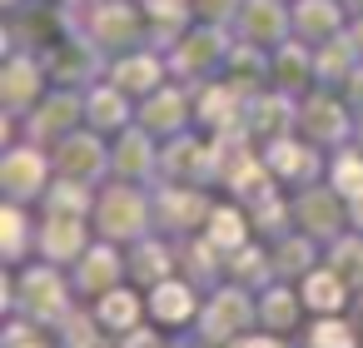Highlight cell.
Instances as JSON below:
<instances>
[{
	"mask_svg": "<svg viewBox=\"0 0 363 348\" xmlns=\"http://www.w3.org/2000/svg\"><path fill=\"white\" fill-rule=\"evenodd\" d=\"M348 30V11L343 0H294V35L308 45H323L333 35Z\"/></svg>",
	"mask_w": 363,
	"mask_h": 348,
	"instance_id": "27",
	"label": "cell"
},
{
	"mask_svg": "<svg viewBox=\"0 0 363 348\" xmlns=\"http://www.w3.org/2000/svg\"><path fill=\"white\" fill-rule=\"evenodd\" d=\"M125 264H130V284L155 288V284H164L169 274H179V249H174V239H164V234H145V239H135V244L125 249Z\"/></svg>",
	"mask_w": 363,
	"mask_h": 348,
	"instance_id": "23",
	"label": "cell"
},
{
	"mask_svg": "<svg viewBox=\"0 0 363 348\" xmlns=\"http://www.w3.org/2000/svg\"><path fill=\"white\" fill-rule=\"evenodd\" d=\"M229 279L244 284V288H254V293L269 288V284L279 279V274H274V249H269L264 239H249L244 249L229 254Z\"/></svg>",
	"mask_w": 363,
	"mask_h": 348,
	"instance_id": "35",
	"label": "cell"
},
{
	"mask_svg": "<svg viewBox=\"0 0 363 348\" xmlns=\"http://www.w3.org/2000/svg\"><path fill=\"white\" fill-rule=\"evenodd\" d=\"M294 229H303L308 239L318 244H333L338 234L353 229L348 219V199L323 179V184H308V189H294Z\"/></svg>",
	"mask_w": 363,
	"mask_h": 348,
	"instance_id": "12",
	"label": "cell"
},
{
	"mask_svg": "<svg viewBox=\"0 0 363 348\" xmlns=\"http://www.w3.org/2000/svg\"><path fill=\"white\" fill-rule=\"evenodd\" d=\"M358 65H363V55H358V45H353L348 30L333 35V40H323V45H313V75H318L323 90H343V80H348Z\"/></svg>",
	"mask_w": 363,
	"mask_h": 348,
	"instance_id": "30",
	"label": "cell"
},
{
	"mask_svg": "<svg viewBox=\"0 0 363 348\" xmlns=\"http://www.w3.org/2000/svg\"><path fill=\"white\" fill-rule=\"evenodd\" d=\"M135 120H140L155 140H174V135H184V130H199V125H194V85H184V80L160 85L155 95L140 100Z\"/></svg>",
	"mask_w": 363,
	"mask_h": 348,
	"instance_id": "15",
	"label": "cell"
},
{
	"mask_svg": "<svg viewBox=\"0 0 363 348\" xmlns=\"http://www.w3.org/2000/svg\"><path fill=\"white\" fill-rule=\"evenodd\" d=\"M298 125V100L294 95H284V90H259V95H249V105H244V130H249V140L254 145H269V140H279V135H289Z\"/></svg>",
	"mask_w": 363,
	"mask_h": 348,
	"instance_id": "21",
	"label": "cell"
},
{
	"mask_svg": "<svg viewBox=\"0 0 363 348\" xmlns=\"http://www.w3.org/2000/svg\"><path fill=\"white\" fill-rule=\"evenodd\" d=\"M115 179H130V184H155L160 179V140L140 120L115 135Z\"/></svg>",
	"mask_w": 363,
	"mask_h": 348,
	"instance_id": "22",
	"label": "cell"
},
{
	"mask_svg": "<svg viewBox=\"0 0 363 348\" xmlns=\"http://www.w3.org/2000/svg\"><path fill=\"white\" fill-rule=\"evenodd\" d=\"M298 293H303V308H308V313H343L353 288L343 284V274H338L333 264H318V269H308V274L298 279Z\"/></svg>",
	"mask_w": 363,
	"mask_h": 348,
	"instance_id": "31",
	"label": "cell"
},
{
	"mask_svg": "<svg viewBox=\"0 0 363 348\" xmlns=\"http://www.w3.org/2000/svg\"><path fill=\"white\" fill-rule=\"evenodd\" d=\"M45 90H50L45 55L11 50V55H6V70H0V110H6V120H26V115L40 105Z\"/></svg>",
	"mask_w": 363,
	"mask_h": 348,
	"instance_id": "13",
	"label": "cell"
},
{
	"mask_svg": "<svg viewBox=\"0 0 363 348\" xmlns=\"http://www.w3.org/2000/svg\"><path fill=\"white\" fill-rule=\"evenodd\" d=\"M323 264H333L348 288H363V234L348 229V234H338L333 244H323Z\"/></svg>",
	"mask_w": 363,
	"mask_h": 348,
	"instance_id": "40",
	"label": "cell"
},
{
	"mask_svg": "<svg viewBox=\"0 0 363 348\" xmlns=\"http://www.w3.org/2000/svg\"><path fill=\"white\" fill-rule=\"evenodd\" d=\"M269 249H274V274H279V279H289V284H298L308 269H318V264H323V259H318V249H323V244H318V239H308L303 229H289V234H284L279 244H269Z\"/></svg>",
	"mask_w": 363,
	"mask_h": 348,
	"instance_id": "33",
	"label": "cell"
},
{
	"mask_svg": "<svg viewBox=\"0 0 363 348\" xmlns=\"http://www.w3.org/2000/svg\"><path fill=\"white\" fill-rule=\"evenodd\" d=\"M353 145L363 150V115H358V130H353Z\"/></svg>",
	"mask_w": 363,
	"mask_h": 348,
	"instance_id": "46",
	"label": "cell"
},
{
	"mask_svg": "<svg viewBox=\"0 0 363 348\" xmlns=\"http://www.w3.org/2000/svg\"><path fill=\"white\" fill-rule=\"evenodd\" d=\"M85 125V90H65V85H50L40 95V105L21 120L26 140L40 145V150H55L65 135H75Z\"/></svg>",
	"mask_w": 363,
	"mask_h": 348,
	"instance_id": "8",
	"label": "cell"
},
{
	"mask_svg": "<svg viewBox=\"0 0 363 348\" xmlns=\"http://www.w3.org/2000/svg\"><path fill=\"white\" fill-rule=\"evenodd\" d=\"M204 234H209V239H214L224 254H234V249H244L249 239H259V234H254V219H249V209H244L239 199H229V204H214V214H209Z\"/></svg>",
	"mask_w": 363,
	"mask_h": 348,
	"instance_id": "34",
	"label": "cell"
},
{
	"mask_svg": "<svg viewBox=\"0 0 363 348\" xmlns=\"http://www.w3.org/2000/svg\"><path fill=\"white\" fill-rule=\"evenodd\" d=\"M358 313H363V288H358Z\"/></svg>",
	"mask_w": 363,
	"mask_h": 348,
	"instance_id": "47",
	"label": "cell"
},
{
	"mask_svg": "<svg viewBox=\"0 0 363 348\" xmlns=\"http://www.w3.org/2000/svg\"><path fill=\"white\" fill-rule=\"evenodd\" d=\"M80 30L115 60L125 50H140L150 45V16L140 0H90L85 16H80Z\"/></svg>",
	"mask_w": 363,
	"mask_h": 348,
	"instance_id": "4",
	"label": "cell"
},
{
	"mask_svg": "<svg viewBox=\"0 0 363 348\" xmlns=\"http://www.w3.org/2000/svg\"><path fill=\"white\" fill-rule=\"evenodd\" d=\"M145 303H150V323H160L164 333H189L199 308H204V293L184 274H169L164 284L145 288Z\"/></svg>",
	"mask_w": 363,
	"mask_h": 348,
	"instance_id": "17",
	"label": "cell"
},
{
	"mask_svg": "<svg viewBox=\"0 0 363 348\" xmlns=\"http://www.w3.org/2000/svg\"><path fill=\"white\" fill-rule=\"evenodd\" d=\"M259 155H264V164L274 169V179H279L284 189H308V184H318V179L328 174V150H318V145L303 140L298 130H289V135L259 145Z\"/></svg>",
	"mask_w": 363,
	"mask_h": 348,
	"instance_id": "9",
	"label": "cell"
},
{
	"mask_svg": "<svg viewBox=\"0 0 363 348\" xmlns=\"http://www.w3.org/2000/svg\"><path fill=\"white\" fill-rule=\"evenodd\" d=\"M75 284L60 264L35 259L30 269H11L6 274V313H21L30 323H40L45 333H55L70 313H75Z\"/></svg>",
	"mask_w": 363,
	"mask_h": 348,
	"instance_id": "1",
	"label": "cell"
},
{
	"mask_svg": "<svg viewBox=\"0 0 363 348\" xmlns=\"http://www.w3.org/2000/svg\"><path fill=\"white\" fill-rule=\"evenodd\" d=\"M348 35H353V45H358V55H363V16L348 21Z\"/></svg>",
	"mask_w": 363,
	"mask_h": 348,
	"instance_id": "44",
	"label": "cell"
},
{
	"mask_svg": "<svg viewBox=\"0 0 363 348\" xmlns=\"http://www.w3.org/2000/svg\"><path fill=\"white\" fill-rule=\"evenodd\" d=\"M95 224L90 219H70V214H40V234H35V259H50L60 269H70L90 244H95Z\"/></svg>",
	"mask_w": 363,
	"mask_h": 348,
	"instance_id": "19",
	"label": "cell"
},
{
	"mask_svg": "<svg viewBox=\"0 0 363 348\" xmlns=\"http://www.w3.org/2000/svg\"><path fill=\"white\" fill-rule=\"evenodd\" d=\"M110 328L95 318V308H75L60 328H55V348H110Z\"/></svg>",
	"mask_w": 363,
	"mask_h": 348,
	"instance_id": "36",
	"label": "cell"
},
{
	"mask_svg": "<svg viewBox=\"0 0 363 348\" xmlns=\"http://www.w3.org/2000/svg\"><path fill=\"white\" fill-rule=\"evenodd\" d=\"M35 234H40V219H30V204L6 199V209H0V254H6V269H21L26 254H35Z\"/></svg>",
	"mask_w": 363,
	"mask_h": 348,
	"instance_id": "28",
	"label": "cell"
},
{
	"mask_svg": "<svg viewBox=\"0 0 363 348\" xmlns=\"http://www.w3.org/2000/svg\"><path fill=\"white\" fill-rule=\"evenodd\" d=\"M95 318H100L115 338H125L130 328L150 323V303H145V293H135L130 284H120V288H110V293L95 298Z\"/></svg>",
	"mask_w": 363,
	"mask_h": 348,
	"instance_id": "29",
	"label": "cell"
},
{
	"mask_svg": "<svg viewBox=\"0 0 363 348\" xmlns=\"http://www.w3.org/2000/svg\"><path fill=\"white\" fill-rule=\"evenodd\" d=\"M249 219H254V234H259L264 244H279V239L294 229V199H284V194H269V199L249 204Z\"/></svg>",
	"mask_w": 363,
	"mask_h": 348,
	"instance_id": "37",
	"label": "cell"
},
{
	"mask_svg": "<svg viewBox=\"0 0 363 348\" xmlns=\"http://www.w3.org/2000/svg\"><path fill=\"white\" fill-rule=\"evenodd\" d=\"M234 40H239V35H234L229 26H204V21H194V26L179 35V45L169 50V75H174V80H184V85L219 80V75H224V65H229Z\"/></svg>",
	"mask_w": 363,
	"mask_h": 348,
	"instance_id": "5",
	"label": "cell"
},
{
	"mask_svg": "<svg viewBox=\"0 0 363 348\" xmlns=\"http://www.w3.org/2000/svg\"><path fill=\"white\" fill-rule=\"evenodd\" d=\"M95 234L110 239V244H135L145 234H160L155 229V189L150 184H130V179H115L100 189L95 199V214H90Z\"/></svg>",
	"mask_w": 363,
	"mask_h": 348,
	"instance_id": "2",
	"label": "cell"
},
{
	"mask_svg": "<svg viewBox=\"0 0 363 348\" xmlns=\"http://www.w3.org/2000/svg\"><path fill=\"white\" fill-rule=\"evenodd\" d=\"M318 85V75H313V45L308 40H284L279 50H274V90H284V95H294V100H303L308 90Z\"/></svg>",
	"mask_w": 363,
	"mask_h": 348,
	"instance_id": "25",
	"label": "cell"
},
{
	"mask_svg": "<svg viewBox=\"0 0 363 348\" xmlns=\"http://www.w3.org/2000/svg\"><path fill=\"white\" fill-rule=\"evenodd\" d=\"M45 70H50V85L90 90L95 80H105V75H110V55H105L85 30H75V35H65L60 45H50V50H45Z\"/></svg>",
	"mask_w": 363,
	"mask_h": 348,
	"instance_id": "11",
	"label": "cell"
},
{
	"mask_svg": "<svg viewBox=\"0 0 363 348\" xmlns=\"http://www.w3.org/2000/svg\"><path fill=\"white\" fill-rule=\"evenodd\" d=\"M303 293H298V284H289V279H274L269 288H259V328H269V333H294L298 323H303Z\"/></svg>",
	"mask_w": 363,
	"mask_h": 348,
	"instance_id": "26",
	"label": "cell"
},
{
	"mask_svg": "<svg viewBox=\"0 0 363 348\" xmlns=\"http://www.w3.org/2000/svg\"><path fill=\"white\" fill-rule=\"evenodd\" d=\"M50 164H55V174H65V179L100 184L105 174H115V145H105L100 130L80 125L75 135H65V140L50 150Z\"/></svg>",
	"mask_w": 363,
	"mask_h": 348,
	"instance_id": "14",
	"label": "cell"
},
{
	"mask_svg": "<svg viewBox=\"0 0 363 348\" xmlns=\"http://www.w3.org/2000/svg\"><path fill=\"white\" fill-rule=\"evenodd\" d=\"M110 80H115L130 100H145V95H155L160 85H169L174 75H169V55H164V50L140 45V50H125V55L110 60Z\"/></svg>",
	"mask_w": 363,
	"mask_h": 348,
	"instance_id": "20",
	"label": "cell"
},
{
	"mask_svg": "<svg viewBox=\"0 0 363 348\" xmlns=\"http://www.w3.org/2000/svg\"><path fill=\"white\" fill-rule=\"evenodd\" d=\"M249 328H259V293H254V288L224 279L219 288L204 293V308H199V318H194V333H199L209 348H224V343H234V338L249 333Z\"/></svg>",
	"mask_w": 363,
	"mask_h": 348,
	"instance_id": "3",
	"label": "cell"
},
{
	"mask_svg": "<svg viewBox=\"0 0 363 348\" xmlns=\"http://www.w3.org/2000/svg\"><path fill=\"white\" fill-rule=\"evenodd\" d=\"M343 11H348V21H353V16H363V0H343Z\"/></svg>",
	"mask_w": 363,
	"mask_h": 348,
	"instance_id": "45",
	"label": "cell"
},
{
	"mask_svg": "<svg viewBox=\"0 0 363 348\" xmlns=\"http://www.w3.org/2000/svg\"><path fill=\"white\" fill-rule=\"evenodd\" d=\"M55 179V164H50V150L21 140V145H6V155H0V189H6V199L16 204H40L45 189Z\"/></svg>",
	"mask_w": 363,
	"mask_h": 348,
	"instance_id": "10",
	"label": "cell"
},
{
	"mask_svg": "<svg viewBox=\"0 0 363 348\" xmlns=\"http://www.w3.org/2000/svg\"><path fill=\"white\" fill-rule=\"evenodd\" d=\"M303 348H363V333L343 318V313H313Z\"/></svg>",
	"mask_w": 363,
	"mask_h": 348,
	"instance_id": "38",
	"label": "cell"
},
{
	"mask_svg": "<svg viewBox=\"0 0 363 348\" xmlns=\"http://www.w3.org/2000/svg\"><path fill=\"white\" fill-rule=\"evenodd\" d=\"M234 35L264 50H279L284 40H294V0H244Z\"/></svg>",
	"mask_w": 363,
	"mask_h": 348,
	"instance_id": "18",
	"label": "cell"
},
{
	"mask_svg": "<svg viewBox=\"0 0 363 348\" xmlns=\"http://www.w3.org/2000/svg\"><path fill=\"white\" fill-rule=\"evenodd\" d=\"M338 95H343V100L353 105V115H363V65H358V70H353V75L343 80V90H338Z\"/></svg>",
	"mask_w": 363,
	"mask_h": 348,
	"instance_id": "43",
	"label": "cell"
},
{
	"mask_svg": "<svg viewBox=\"0 0 363 348\" xmlns=\"http://www.w3.org/2000/svg\"><path fill=\"white\" fill-rule=\"evenodd\" d=\"M95 199H100V184H85V179H65L55 174L45 199L35 204L40 214H70V219H90L95 214Z\"/></svg>",
	"mask_w": 363,
	"mask_h": 348,
	"instance_id": "32",
	"label": "cell"
},
{
	"mask_svg": "<svg viewBox=\"0 0 363 348\" xmlns=\"http://www.w3.org/2000/svg\"><path fill=\"white\" fill-rule=\"evenodd\" d=\"M303 140H313L318 150H343V145H353V130H358V115H353V105L338 95V90H323V85H313L303 100H298V125H294Z\"/></svg>",
	"mask_w": 363,
	"mask_h": 348,
	"instance_id": "6",
	"label": "cell"
},
{
	"mask_svg": "<svg viewBox=\"0 0 363 348\" xmlns=\"http://www.w3.org/2000/svg\"><path fill=\"white\" fill-rule=\"evenodd\" d=\"M224 348H289V343H284V333L249 328V333H239V338H234V343H224Z\"/></svg>",
	"mask_w": 363,
	"mask_h": 348,
	"instance_id": "42",
	"label": "cell"
},
{
	"mask_svg": "<svg viewBox=\"0 0 363 348\" xmlns=\"http://www.w3.org/2000/svg\"><path fill=\"white\" fill-rule=\"evenodd\" d=\"M130 279V264H125V244H110V239H95L75 264H70V284L80 298H100L110 288H120Z\"/></svg>",
	"mask_w": 363,
	"mask_h": 348,
	"instance_id": "16",
	"label": "cell"
},
{
	"mask_svg": "<svg viewBox=\"0 0 363 348\" xmlns=\"http://www.w3.org/2000/svg\"><path fill=\"white\" fill-rule=\"evenodd\" d=\"M189 6H194V21H204V26H229V30H234L244 0H189Z\"/></svg>",
	"mask_w": 363,
	"mask_h": 348,
	"instance_id": "41",
	"label": "cell"
},
{
	"mask_svg": "<svg viewBox=\"0 0 363 348\" xmlns=\"http://www.w3.org/2000/svg\"><path fill=\"white\" fill-rule=\"evenodd\" d=\"M155 229L164 239H189L209 224L214 214V199L204 184H169V179H155Z\"/></svg>",
	"mask_w": 363,
	"mask_h": 348,
	"instance_id": "7",
	"label": "cell"
},
{
	"mask_svg": "<svg viewBox=\"0 0 363 348\" xmlns=\"http://www.w3.org/2000/svg\"><path fill=\"white\" fill-rule=\"evenodd\" d=\"M85 125L100 130V135H120V130L135 125V100L105 75V80H95L85 90Z\"/></svg>",
	"mask_w": 363,
	"mask_h": 348,
	"instance_id": "24",
	"label": "cell"
},
{
	"mask_svg": "<svg viewBox=\"0 0 363 348\" xmlns=\"http://www.w3.org/2000/svg\"><path fill=\"white\" fill-rule=\"evenodd\" d=\"M323 179H328V184L353 204V199L363 194V150H358V145L333 150V155H328V174H323Z\"/></svg>",
	"mask_w": 363,
	"mask_h": 348,
	"instance_id": "39",
	"label": "cell"
}]
</instances>
